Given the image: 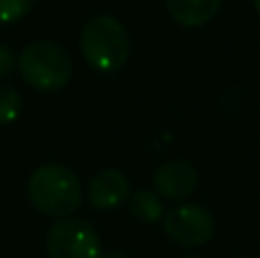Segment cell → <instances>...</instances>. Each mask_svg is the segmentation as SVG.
<instances>
[{"mask_svg":"<svg viewBox=\"0 0 260 258\" xmlns=\"http://www.w3.org/2000/svg\"><path fill=\"white\" fill-rule=\"evenodd\" d=\"M27 195L39 213L55 219L71 217L82 204L80 178L59 163L37 167L27 181Z\"/></svg>","mask_w":260,"mask_h":258,"instance_id":"obj_1","label":"cell"},{"mask_svg":"<svg viewBox=\"0 0 260 258\" xmlns=\"http://www.w3.org/2000/svg\"><path fill=\"white\" fill-rule=\"evenodd\" d=\"M80 53L85 62L99 73H114L128 62L130 37L114 16L101 14L82 25Z\"/></svg>","mask_w":260,"mask_h":258,"instance_id":"obj_2","label":"cell"},{"mask_svg":"<svg viewBox=\"0 0 260 258\" xmlns=\"http://www.w3.org/2000/svg\"><path fill=\"white\" fill-rule=\"evenodd\" d=\"M21 78L37 91H59L73 76L71 55L50 39H37L27 44L18 55Z\"/></svg>","mask_w":260,"mask_h":258,"instance_id":"obj_3","label":"cell"},{"mask_svg":"<svg viewBox=\"0 0 260 258\" xmlns=\"http://www.w3.org/2000/svg\"><path fill=\"white\" fill-rule=\"evenodd\" d=\"M46 249L50 258H101V238L89 222L64 217L48 229Z\"/></svg>","mask_w":260,"mask_h":258,"instance_id":"obj_4","label":"cell"},{"mask_svg":"<svg viewBox=\"0 0 260 258\" xmlns=\"http://www.w3.org/2000/svg\"><path fill=\"white\" fill-rule=\"evenodd\" d=\"M165 233L183 247H201L215 236V217L199 204H180L162 217Z\"/></svg>","mask_w":260,"mask_h":258,"instance_id":"obj_5","label":"cell"},{"mask_svg":"<svg viewBox=\"0 0 260 258\" xmlns=\"http://www.w3.org/2000/svg\"><path fill=\"white\" fill-rule=\"evenodd\" d=\"M153 192L160 199L169 201H185L197 192L199 174L192 163L187 160H167L157 165L153 172Z\"/></svg>","mask_w":260,"mask_h":258,"instance_id":"obj_6","label":"cell"},{"mask_svg":"<svg viewBox=\"0 0 260 258\" xmlns=\"http://www.w3.org/2000/svg\"><path fill=\"white\" fill-rule=\"evenodd\" d=\"M87 197L96 210H114L130 199V181L119 169H103L89 181Z\"/></svg>","mask_w":260,"mask_h":258,"instance_id":"obj_7","label":"cell"},{"mask_svg":"<svg viewBox=\"0 0 260 258\" xmlns=\"http://www.w3.org/2000/svg\"><path fill=\"white\" fill-rule=\"evenodd\" d=\"M224 0H167V12L178 25L183 27H201L208 25Z\"/></svg>","mask_w":260,"mask_h":258,"instance_id":"obj_8","label":"cell"},{"mask_svg":"<svg viewBox=\"0 0 260 258\" xmlns=\"http://www.w3.org/2000/svg\"><path fill=\"white\" fill-rule=\"evenodd\" d=\"M130 215L135 219L144 224H155L165 217V206H162V199L155 195L153 190H137L135 195H130Z\"/></svg>","mask_w":260,"mask_h":258,"instance_id":"obj_9","label":"cell"},{"mask_svg":"<svg viewBox=\"0 0 260 258\" xmlns=\"http://www.w3.org/2000/svg\"><path fill=\"white\" fill-rule=\"evenodd\" d=\"M21 105H23V99L14 87L0 85V128L16 121V117L21 114Z\"/></svg>","mask_w":260,"mask_h":258,"instance_id":"obj_10","label":"cell"},{"mask_svg":"<svg viewBox=\"0 0 260 258\" xmlns=\"http://www.w3.org/2000/svg\"><path fill=\"white\" fill-rule=\"evenodd\" d=\"M32 7H35V0H0V25L25 18Z\"/></svg>","mask_w":260,"mask_h":258,"instance_id":"obj_11","label":"cell"},{"mask_svg":"<svg viewBox=\"0 0 260 258\" xmlns=\"http://www.w3.org/2000/svg\"><path fill=\"white\" fill-rule=\"evenodd\" d=\"M14 67H16V55H14V50L9 48V46L0 44V78L9 76V73L14 71Z\"/></svg>","mask_w":260,"mask_h":258,"instance_id":"obj_12","label":"cell"},{"mask_svg":"<svg viewBox=\"0 0 260 258\" xmlns=\"http://www.w3.org/2000/svg\"><path fill=\"white\" fill-rule=\"evenodd\" d=\"M101 258H126L121 251H110V254H101Z\"/></svg>","mask_w":260,"mask_h":258,"instance_id":"obj_13","label":"cell"},{"mask_svg":"<svg viewBox=\"0 0 260 258\" xmlns=\"http://www.w3.org/2000/svg\"><path fill=\"white\" fill-rule=\"evenodd\" d=\"M253 7H256V12L260 14V0H253Z\"/></svg>","mask_w":260,"mask_h":258,"instance_id":"obj_14","label":"cell"}]
</instances>
